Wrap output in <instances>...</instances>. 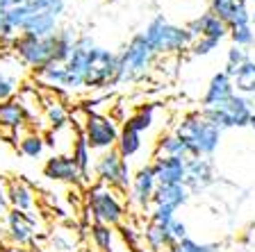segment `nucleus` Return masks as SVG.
<instances>
[{
	"label": "nucleus",
	"instance_id": "nucleus-1",
	"mask_svg": "<svg viewBox=\"0 0 255 252\" xmlns=\"http://www.w3.org/2000/svg\"><path fill=\"white\" fill-rule=\"evenodd\" d=\"M141 34L146 37L148 46L153 48L157 57H178V55L187 53L191 43L196 41L185 27V23H173L164 14H155Z\"/></svg>",
	"mask_w": 255,
	"mask_h": 252
},
{
	"label": "nucleus",
	"instance_id": "nucleus-2",
	"mask_svg": "<svg viewBox=\"0 0 255 252\" xmlns=\"http://www.w3.org/2000/svg\"><path fill=\"white\" fill-rule=\"evenodd\" d=\"M175 134L182 139L187 153L191 157H214L221 146L223 132L214 127L210 121H205V116L201 111H189L180 118Z\"/></svg>",
	"mask_w": 255,
	"mask_h": 252
},
{
	"label": "nucleus",
	"instance_id": "nucleus-3",
	"mask_svg": "<svg viewBox=\"0 0 255 252\" xmlns=\"http://www.w3.org/2000/svg\"><path fill=\"white\" fill-rule=\"evenodd\" d=\"M128 205L123 193L107 184H91L87 189V214L91 216V223H103L110 227H119L126 221Z\"/></svg>",
	"mask_w": 255,
	"mask_h": 252
},
{
	"label": "nucleus",
	"instance_id": "nucleus-4",
	"mask_svg": "<svg viewBox=\"0 0 255 252\" xmlns=\"http://www.w3.org/2000/svg\"><path fill=\"white\" fill-rule=\"evenodd\" d=\"M157 55L153 53V48L148 46L146 37L141 32H137L128 46L123 48V53L119 55V71H117V84L126 82H139L153 71Z\"/></svg>",
	"mask_w": 255,
	"mask_h": 252
},
{
	"label": "nucleus",
	"instance_id": "nucleus-5",
	"mask_svg": "<svg viewBox=\"0 0 255 252\" xmlns=\"http://www.w3.org/2000/svg\"><path fill=\"white\" fill-rule=\"evenodd\" d=\"M253 111H255L253 98L242 93H235L228 102H223L219 107H201V114L205 116V121H210L221 132L249 127Z\"/></svg>",
	"mask_w": 255,
	"mask_h": 252
},
{
	"label": "nucleus",
	"instance_id": "nucleus-6",
	"mask_svg": "<svg viewBox=\"0 0 255 252\" xmlns=\"http://www.w3.org/2000/svg\"><path fill=\"white\" fill-rule=\"evenodd\" d=\"M82 137H85L87 146L91 148V153H107L114 150L121 134L119 123L107 114H98V111H89L85 114V123H82Z\"/></svg>",
	"mask_w": 255,
	"mask_h": 252
},
{
	"label": "nucleus",
	"instance_id": "nucleus-7",
	"mask_svg": "<svg viewBox=\"0 0 255 252\" xmlns=\"http://www.w3.org/2000/svg\"><path fill=\"white\" fill-rule=\"evenodd\" d=\"M117 71H119V55L110 48L96 46L89 55V66L85 75V89L101 91L112 84H117Z\"/></svg>",
	"mask_w": 255,
	"mask_h": 252
},
{
	"label": "nucleus",
	"instance_id": "nucleus-8",
	"mask_svg": "<svg viewBox=\"0 0 255 252\" xmlns=\"http://www.w3.org/2000/svg\"><path fill=\"white\" fill-rule=\"evenodd\" d=\"M94 173L101 184L114 186V189L121 191V193H128L130 184H132L130 164H128V159H123L121 155L117 153V148L98 155V159H96V164H94Z\"/></svg>",
	"mask_w": 255,
	"mask_h": 252
},
{
	"label": "nucleus",
	"instance_id": "nucleus-9",
	"mask_svg": "<svg viewBox=\"0 0 255 252\" xmlns=\"http://www.w3.org/2000/svg\"><path fill=\"white\" fill-rule=\"evenodd\" d=\"M9 50L18 57L23 66L32 69V73H34V71L43 69L46 64L53 62V37L37 39L27 37V34H18V37H14Z\"/></svg>",
	"mask_w": 255,
	"mask_h": 252
},
{
	"label": "nucleus",
	"instance_id": "nucleus-10",
	"mask_svg": "<svg viewBox=\"0 0 255 252\" xmlns=\"http://www.w3.org/2000/svg\"><path fill=\"white\" fill-rule=\"evenodd\" d=\"M96 48V41L91 34H80L75 39L73 53H71L69 62L64 64L66 69V84L64 91H82L85 89V75H87V66H89V55Z\"/></svg>",
	"mask_w": 255,
	"mask_h": 252
},
{
	"label": "nucleus",
	"instance_id": "nucleus-11",
	"mask_svg": "<svg viewBox=\"0 0 255 252\" xmlns=\"http://www.w3.org/2000/svg\"><path fill=\"white\" fill-rule=\"evenodd\" d=\"M157 189V177H155L153 166H141L132 175V184L128 189V205L137 211H150L153 207V195Z\"/></svg>",
	"mask_w": 255,
	"mask_h": 252
},
{
	"label": "nucleus",
	"instance_id": "nucleus-12",
	"mask_svg": "<svg viewBox=\"0 0 255 252\" xmlns=\"http://www.w3.org/2000/svg\"><path fill=\"white\" fill-rule=\"evenodd\" d=\"M219 175L214 168L212 157H191L187 159V177L185 186L191 191V195L205 193L207 189H212L217 184Z\"/></svg>",
	"mask_w": 255,
	"mask_h": 252
},
{
	"label": "nucleus",
	"instance_id": "nucleus-13",
	"mask_svg": "<svg viewBox=\"0 0 255 252\" xmlns=\"http://www.w3.org/2000/svg\"><path fill=\"white\" fill-rule=\"evenodd\" d=\"M5 227H7V237H9V241L14 246L25 248L34 243V237H37V218L32 214L9 209L5 216Z\"/></svg>",
	"mask_w": 255,
	"mask_h": 252
},
{
	"label": "nucleus",
	"instance_id": "nucleus-14",
	"mask_svg": "<svg viewBox=\"0 0 255 252\" xmlns=\"http://www.w3.org/2000/svg\"><path fill=\"white\" fill-rule=\"evenodd\" d=\"M43 177L57 184H73L80 186V170L69 153H55L43 164Z\"/></svg>",
	"mask_w": 255,
	"mask_h": 252
},
{
	"label": "nucleus",
	"instance_id": "nucleus-15",
	"mask_svg": "<svg viewBox=\"0 0 255 252\" xmlns=\"http://www.w3.org/2000/svg\"><path fill=\"white\" fill-rule=\"evenodd\" d=\"M185 27L191 32L194 39L205 37V39H214V41H219V43L230 34V27L226 25L219 16H214L210 9L203 11V14L196 16V18H191L189 23H185Z\"/></svg>",
	"mask_w": 255,
	"mask_h": 252
},
{
	"label": "nucleus",
	"instance_id": "nucleus-16",
	"mask_svg": "<svg viewBox=\"0 0 255 252\" xmlns=\"http://www.w3.org/2000/svg\"><path fill=\"white\" fill-rule=\"evenodd\" d=\"M235 95V84H233V78H230L226 71H219L210 78L207 82V89L203 93V100L201 105L203 107H219L223 102H228L230 98Z\"/></svg>",
	"mask_w": 255,
	"mask_h": 252
},
{
	"label": "nucleus",
	"instance_id": "nucleus-17",
	"mask_svg": "<svg viewBox=\"0 0 255 252\" xmlns=\"http://www.w3.org/2000/svg\"><path fill=\"white\" fill-rule=\"evenodd\" d=\"M153 170L157 184H185L187 177V159L180 157H155Z\"/></svg>",
	"mask_w": 255,
	"mask_h": 252
},
{
	"label": "nucleus",
	"instance_id": "nucleus-18",
	"mask_svg": "<svg viewBox=\"0 0 255 252\" xmlns=\"http://www.w3.org/2000/svg\"><path fill=\"white\" fill-rule=\"evenodd\" d=\"M27 116L25 109L21 107V102L16 98L11 100H2L0 102V130L2 132H9L11 137H21V132L25 130L27 125Z\"/></svg>",
	"mask_w": 255,
	"mask_h": 252
},
{
	"label": "nucleus",
	"instance_id": "nucleus-19",
	"mask_svg": "<svg viewBox=\"0 0 255 252\" xmlns=\"http://www.w3.org/2000/svg\"><path fill=\"white\" fill-rule=\"evenodd\" d=\"M7 191V202H9V209H18L25 211V214H32L34 207H37V195H34V189L25 179H9L5 186Z\"/></svg>",
	"mask_w": 255,
	"mask_h": 252
},
{
	"label": "nucleus",
	"instance_id": "nucleus-20",
	"mask_svg": "<svg viewBox=\"0 0 255 252\" xmlns=\"http://www.w3.org/2000/svg\"><path fill=\"white\" fill-rule=\"evenodd\" d=\"M191 200V191L185 184H157L153 195V207H166L178 211Z\"/></svg>",
	"mask_w": 255,
	"mask_h": 252
},
{
	"label": "nucleus",
	"instance_id": "nucleus-21",
	"mask_svg": "<svg viewBox=\"0 0 255 252\" xmlns=\"http://www.w3.org/2000/svg\"><path fill=\"white\" fill-rule=\"evenodd\" d=\"M91 148L87 146L82 132H78V137L73 141V148H71V157H73L75 166L80 170V186L89 189L91 186V166H94V157H91Z\"/></svg>",
	"mask_w": 255,
	"mask_h": 252
},
{
	"label": "nucleus",
	"instance_id": "nucleus-22",
	"mask_svg": "<svg viewBox=\"0 0 255 252\" xmlns=\"http://www.w3.org/2000/svg\"><path fill=\"white\" fill-rule=\"evenodd\" d=\"M141 241L150 252H169L175 246L169 227H159L153 223H146V227L141 230Z\"/></svg>",
	"mask_w": 255,
	"mask_h": 252
},
{
	"label": "nucleus",
	"instance_id": "nucleus-23",
	"mask_svg": "<svg viewBox=\"0 0 255 252\" xmlns=\"http://www.w3.org/2000/svg\"><path fill=\"white\" fill-rule=\"evenodd\" d=\"M75 34L73 27H59L57 32L53 34V62L57 64H66L73 53V46H75Z\"/></svg>",
	"mask_w": 255,
	"mask_h": 252
},
{
	"label": "nucleus",
	"instance_id": "nucleus-24",
	"mask_svg": "<svg viewBox=\"0 0 255 252\" xmlns=\"http://www.w3.org/2000/svg\"><path fill=\"white\" fill-rule=\"evenodd\" d=\"M87 234H89V241L96 252H112V246H114V241L119 237L117 227L103 225V223H89Z\"/></svg>",
	"mask_w": 255,
	"mask_h": 252
},
{
	"label": "nucleus",
	"instance_id": "nucleus-25",
	"mask_svg": "<svg viewBox=\"0 0 255 252\" xmlns=\"http://www.w3.org/2000/svg\"><path fill=\"white\" fill-rule=\"evenodd\" d=\"M233 84H235V93L249 95V98L255 95V59L253 57L242 64L239 69H235Z\"/></svg>",
	"mask_w": 255,
	"mask_h": 252
},
{
	"label": "nucleus",
	"instance_id": "nucleus-26",
	"mask_svg": "<svg viewBox=\"0 0 255 252\" xmlns=\"http://www.w3.org/2000/svg\"><path fill=\"white\" fill-rule=\"evenodd\" d=\"M155 157H180V159H189L182 139L175 132H166L157 139V148H155Z\"/></svg>",
	"mask_w": 255,
	"mask_h": 252
},
{
	"label": "nucleus",
	"instance_id": "nucleus-27",
	"mask_svg": "<svg viewBox=\"0 0 255 252\" xmlns=\"http://www.w3.org/2000/svg\"><path fill=\"white\" fill-rule=\"evenodd\" d=\"M155 109H157V105H141L134 114L128 116L123 127H128V130H132V132H139V134L148 132L155 123Z\"/></svg>",
	"mask_w": 255,
	"mask_h": 252
},
{
	"label": "nucleus",
	"instance_id": "nucleus-28",
	"mask_svg": "<svg viewBox=\"0 0 255 252\" xmlns=\"http://www.w3.org/2000/svg\"><path fill=\"white\" fill-rule=\"evenodd\" d=\"M34 78H37V82L46 84L50 89H64V84H66V69H64V64L50 62L43 69L34 71Z\"/></svg>",
	"mask_w": 255,
	"mask_h": 252
},
{
	"label": "nucleus",
	"instance_id": "nucleus-29",
	"mask_svg": "<svg viewBox=\"0 0 255 252\" xmlns=\"http://www.w3.org/2000/svg\"><path fill=\"white\" fill-rule=\"evenodd\" d=\"M46 250L48 252H80L78 250V237H75L73 232L57 227V230L50 232Z\"/></svg>",
	"mask_w": 255,
	"mask_h": 252
},
{
	"label": "nucleus",
	"instance_id": "nucleus-30",
	"mask_svg": "<svg viewBox=\"0 0 255 252\" xmlns=\"http://www.w3.org/2000/svg\"><path fill=\"white\" fill-rule=\"evenodd\" d=\"M46 150V139L39 132H25L18 137V153L27 159H39Z\"/></svg>",
	"mask_w": 255,
	"mask_h": 252
},
{
	"label": "nucleus",
	"instance_id": "nucleus-31",
	"mask_svg": "<svg viewBox=\"0 0 255 252\" xmlns=\"http://www.w3.org/2000/svg\"><path fill=\"white\" fill-rule=\"evenodd\" d=\"M141 134L139 132H132L128 127H121V134H119V141H117V153L121 155L123 159H130L141 150Z\"/></svg>",
	"mask_w": 255,
	"mask_h": 252
},
{
	"label": "nucleus",
	"instance_id": "nucleus-32",
	"mask_svg": "<svg viewBox=\"0 0 255 252\" xmlns=\"http://www.w3.org/2000/svg\"><path fill=\"white\" fill-rule=\"evenodd\" d=\"M43 118L50 125V132H59L64 127H69V109L62 102H57V100L43 105Z\"/></svg>",
	"mask_w": 255,
	"mask_h": 252
},
{
	"label": "nucleus",
	"instance_id": "nucleus-33",
	"mask_svg": "<svg viewBox=\"0 0 255 252\" xmlns=\"http://www.w3.org/2000/svg\"><path fill=\"white\" fill-rule=\"evenodd\" d=\"M18 102H21V107L25 109V116L27 121H37L39 118V111H41V95L37 93V91L32 89L30 84H25V89L18 91V95H14Z\"/></svg>",
	"mask_w": 255,
	"mask_h": 252
},
{
	"label": "nucleus",
	"instance_id": "nucleus-34",
	"mask_svg": "<svg viewBox=\"0 0 255 252\" xmlns=\"http://www.w3.org/2000/svg\"><path fill=\"white\" fill-rule=\"evenodd\" d=\"M230 41L233 46H239V48H249L253 46L255 41V27L253 25H237V27H230Z\"/></svg>",
	"mask_w": 255,
	"mask_h": 252
},
{
	"label": "nucleus",
	"instance_id": "nucleus-35",
	"mask_svg": "<svg viewBox=\"0 0 255 252\" xmlns=\"http://www.w3.org/2000/svg\"><path fill=\"white\" fill-rule=\"evenodd\" d=\"M251 55H249V48H239V46H230L228 53H226V73L233 78L235 69H239L244 62H249Z\"/></svg>",
	"mask_w": 255,
	"mask_h": 252
},
{
	"label": "nucleus",
	"instance_id": "nucleus-36",
	"mask_svg": "<svg viewBox=\"0 0 255 252\" xmlns=\"http://www.w3.org/2000/svg\"><path fill=\"white\" fill-rule=\"evenodd\" d=\"M169 252H219V246L217 243H201L196 239H182L178 241Z\"/></svg>",
	"mask_w": 255,
	"mask_h": 252
},
{
	"label": "nucleus",
	"instance_id": "nucleus-37",
	"mask_svg": "<svg viewBox=\"0 0 255 252\" xmlns=\"http://www.w3.org/2000/svg\"><path fill=\"white\" fill-rule=\"evenodd\" d=\"M217 48H219V41H214V39H205V37H198L196 41L191 43L189 53L194 55V57H207V55H212Z\"/></svg>",
	"mask_w": 255,
	"mask_h": 252
},
{
	"label": "nucleus",
	"instance_id": "nucleus-38",
	"mask_svg": "<svg viewBox=\"0 0 255 252\" xmlns=\"http://www.w3.org/2000/svg\"><path fill=\"white\" fill-rule=\"evenodd\" d=\"M16 91H18V80L9 78V75H5L0 71V102L2 100H11L16 95Z\"/></svg>",
	"mask_w": 255,
	"mask_h": 252
},
{
	"label": "nucleus",
	"instance_id": "nucleus-39",
	"mask_svg": "<svg viewBox=\"0 0 255 252\" xmlns=\"http://www.w3.org/2000/svg\"><path fill=\"white\" fill-rule=\"evenodd\" d=\"M169 232H171V237H173V241H182V239H187V223L178 221V218H173V223L169 225Z\"/></svg>",
	"mask_w": 255,
	"mask_h": 252
},
{
	"label": "nucleus",
	"instance_id": "nucleus-40",
	"mask_svg": "<svg viewBox=\"0 0 255 252\" xmlns=\"http://www.w3.org/2000/svg\"><path fill=\"white\" fill-rule=\"evenodd\" d=\"M7 211H9V202H7V191H5V186L0 184V221H5Z\"/></svg>",
	"mask_w": 255,
	"mask_h": 252
},
{
	"label": "nucleus",
	"instance_id": "nucleus-41",
	"mask_svg": "<svg viewBox=\"0 0 255 252\" xmlns=\"http://www.w3.org/2000/svg\"><path fill=\"white\" fill-rule=\"evenodd\" d=\"M21 2H25V0H0V9H11V7L21 5Z\"/></svg>",
	"mask_w": 255,
	"mask_h": 252
},
{
	"label": "nucleus",
	"instance_id": "nucleus-42",
	"mask_svg": "<svg viewBox=\"0 0 255 252\" xmlns=\"http://www.w3.org/2000/svg\"><path fill=\"white\" fill-rule=\"evenodd\" d=\"M249 127L255 132V111H253V116H251V123H249Z\"/></svg>",
	"mask_w": 255,
	"mask_h": 252
},
{
	"label": "nucleus",
	"instance_id": "nucleus-43",
	"mask_svg": "<svg viewBox=\"0 0 255 252\" xmlns=\"http://www.w3.org/2000/svg\"><path fill=\"white\" fill-rule=\"evenodd\" d=\"M251 25L255 27V7H253V9H251Z\"/></svg>",
	"mask_w": 255,
	"mask_h": 252
},
{
	"label": "nucleus",
	"instance_id": "nucleus-44",
	"mask_svg": "<svg viewBox=\"0 0 255 252\" xmlns=\"http://www.w3.org/2000/svg\"><path fill=\"white\" fill-rule=\"evenodd\" d=\"M251 50H255V41H253V46H251Z\"/></svg>",
	"mask_w": 255,
	"mask_h": 252
},
{
	"label": "nucleus",
	"instance_id": "nucleus-45",
	"mask_svg": "<svg viewBox=\"0 0 255 252\" xmlns=\"http://www.w3.org/2000/svg\"><path fill=\"white\" fill-rule=\"evenodd\" d=\"M253 105H255V95H253Z\"/></svg>",
	"mask_w": 255,
	"mask_h": 252
},
{
	"label": "nucleus",
	"instance_id": "nucleus-46",
	"mask_svg": "<svg viewBox=\"0 0 255 252\" xmlns=\"http://www.w3.org/2000/svg\"><path fill=\"white\" fill-rule=\"evenodd\" d=\"M85 252H89V250H85Z\"/></svg>",
	"mask_w": 255,
	"mask_h": 252
}]
</instances>
